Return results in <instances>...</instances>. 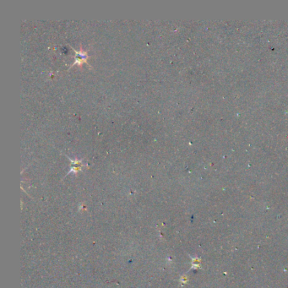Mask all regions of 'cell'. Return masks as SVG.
Instances as JSON below:
<instances>
[{"label": "cell", "instance_id": "1", "mask_svg": "<svg viewBox=\"0 0 288 288\" xmlns=\"http://www.w3.org/2000/svg\"><path fill=\"white\" fill-rule=\"evenodd\" d=\"M71 48L74 51V53H75L74 61V64L71 65V67H73V66L75 65V64H79V65H80V64H82L83 63H86V60L88 59L89 57L88 54H87L86 52L83 51L82 49H80V51H77V50H75L74 48Z\"/></svg>", "mask_w": 288, "mask_h": 288}, {"label": "cell", "instance_id": "2", "mask_svg": "<svg viewBox=\"0 0 288 288\" xmlns=\"http://www.w3.org/2000/svg\"><path fill=\"white\" fill-rule=\"evenodd\" d=\"M69 160H70V161H71V167H70V170L69 171V172H68V174H69L70 172H74V173H76L77 172H79V171H80L81 170V168H82V167H84V166H86V165H85L84 163H83V161H82V160H78V159H72V158H70L69 156H66Z\"/></svg>", "mask_w": 288, "mask_h": 288}]
</instances>
